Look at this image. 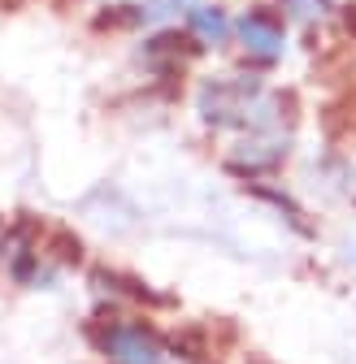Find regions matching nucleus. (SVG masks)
Masks as SVG:
<instances>
[{
	"mask_svg": "<svg viewBox=\"0 0 356 364\" xmlns=\"http://www.w3.org/2000/svg\"><path fill=\"white\" fill-rule=\"evenodd\" d=\"M187 109H192L196 130L213 144H231L252 130L300 126L295 91L265 78V74H252L235 61L226 70L196 74L192 91H187Z\"/></svg>",
	"mask_w": 356,
	"mask_h": 364,
	"instance_id": "obj_1",
	"label": "nucleus"
},
{
	"mask_svg": "<svg viewBox=\"0 0 356 364\" xmlns=\"http://www.w3.org/2000/svg\"><path fill=\"white\" fill-rule=\"evenodd\" d=\"M96 364H187L174 347V334H165L152 312L135 308H113L96 312L83 330Z\"/></svg>",
	"mask_w": 356,
	"mask_h": 364,
	"instance_id": "obj_2",
	"label": "nucleus"
},
{
	"mask_svg": "<svg viewBox=\"0 0 356 364\" xmlns=\"http://www.w3.org/2000/svg\"><path fill=\"white\" fill-rule=\"evenodd\" d=\"M295 57V31L283 22V14L270 0H252L235 9V39H231V61L274 78Z\"/></svg>",
	"mask_w": 356,
	"mask_h": 364,
	"instance_id": "obj_3",
	"label": "nucleus"
},
{
	"mask_svg": "<svg viewBox=\"0 0 356 364\" xmlns=\"http://www.w3.org/2000/svg\"><path fill=\"white\" fill-rule=\"evenodd\" d=\"M300 152V126H274V130H252L231 144H217V165L239 187H256V182H274L291 169Z\"/></svg>",
	"mask_w": 356,
	"mask_h": 364,
	"instance_id": "obj_4",
	"label": "nucleus"
},
{
	"mask_svg": "<svg viewBox=\"0 0 356 364\" xmlns=\"http://www.w3.org/2000/svg\"><path fill=\"white\" fill-rule=\"evenodd\" d=\"M130 61H135L152 82H174L200 61V53L192 48L183 26L174 22V26H157V31H148L140 39H130Z\"/></svg>",
	"mask_w": 356,
	"mask_h": 364,
	"instance_id": "obj_5",
	"label": "nucleus"
},
{
	"mask_svg": "<svg viewBox=\"0 0 356 364\" xmlns=\"http://www.w3.org/2000/svg\"><path fill=\"white\" fill-rule=\"evenodd\" d=\"M183 35L192 39V48L204 57H231V39H235V5L226 0H200V5L178 22Z\"/></svg>",
	"mask_w": 356,
	"mask_h": 364,
	"instance_id": "obj_6",
	"label": "nucleus"
},
{
	"mask_svg": "<svg viewBox=\"0 0 356 364\" xmlns=\"http://www.w3.org/2000/svg\"><path fill=\"white\" fill-rule=\"evenodd\" d=\"M157 26H174L165 0H109V5H96V14H92V31H100V35L140 39Z\"/></svg>",
	"mask_w": 356,
	"mask_h": 364,
	"instance_id": "obj_7",
	"label": "nucleus"
},
{
	"mask_svg": "<svg viewBox=\"0 0 356 364\" xmlns=\"http://www.w3.org/2000/svg\"><path fill=\"white\" fill-rule=\"evenodd\" d=\"M248 196H252L256 204L270 208L291 235H300V239H318V221H313V213H308V204L287 187L283 178H274V182H256V187H248Z\"/></svg>",
	"mask_w": 356,
	"mask_h": 364,
	"instance_id": "obj_8",
	"label": "nucleus"
},
{
	"mask_svg": "<svg viewBox=\"0 0 356 364\" xmlns=\"http://www.w3.org/2000/svg\"><path fill=\"white\" fill-rule=\"evenodd\" d=\"M270 5L283 14V22L295 35H326L330 26H339L343 14L339 0H270Z\"/></svg>",
	"mask_w": 356,
	"mask_h": 364,
	"instance_id": "obj_9",
	"label": "nucleus"
},
{
	"mask_svg": "<svg viewBox=\"0 0 356 364\" xmlns=\"http://www.w3.org/2000/svg\"><path fill=\"white\" fill-rule=\"evenodd\" d=\"M196 5H200V0H165V9H169V18H174V22H183Z\"/></svg>",
	"mask_w": 356,
	"mask_h": 364,
	"instance_id": "obj_10",
	"label": "nucleus"
},
{
	"mask_svg": "<svg viewBox=\"0 0 356 364\" xmlns=\"http://www.w3.org/2000/svg\"><path fill=\"white\" fill-rule=\"evenodd\" d=\"M83 5H109V0H83Z\"/></svg>",
	"mask_w": 356,
	"mask_h": 364,
	"instance_id": "obj_11",
	"label": "nucleus"
}]
</instances>
